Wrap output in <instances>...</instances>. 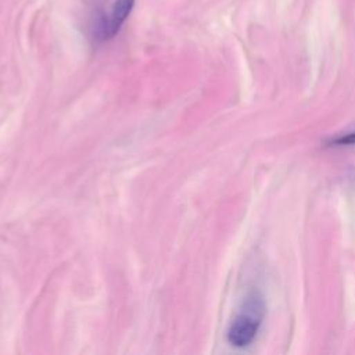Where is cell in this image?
Returning a JSON list of instances; mask_svg holds the SVG:
<instances>
[{"instance_id":"cell-2","label":"cell","mask_w":355,"mask_h":355,"mask_svg":"<svg viewBox=\"0 0 355 355\" xmlns=\"http://www.w3.org/2000/svg\"><path fill=\"white\" fill-rule=\"evenodd\" d=\"M136 0H114L108 11H100L92 24V35L97 42H105L118 35L129 18Z\"/></svg>"},{"instance_id":"cell-3","label":"cell","mask_w":355,"mask_h":355,"mask_svg":"<svg viewBox=\"0 0 355 355\" xmlns=\"http://www.w3.org/2000/svg\"><path fill=\"white\" fill-rule=\"evenodd\" d=\"M331 143H334L337 146H352V144H355V130L349 132V133H347L344 136L336 137Z\"/></svg>"},{"instance_id":"cell-1","label":"cell","mask_w":355,"mask_h":355,"mask_svg":"<svg viewBox=\"0 0 355 355\" xmlns=\"http://www.w3.org/2000/svg\"><path fill=\"white\" fill-rule=\"evenodd\" d=\"M265 315V302L261 295L251 294L247 297L243 308L233 319L229 330L227 340L234 347L248 345L257 336Z\"/></svg>"}]
</instances>
